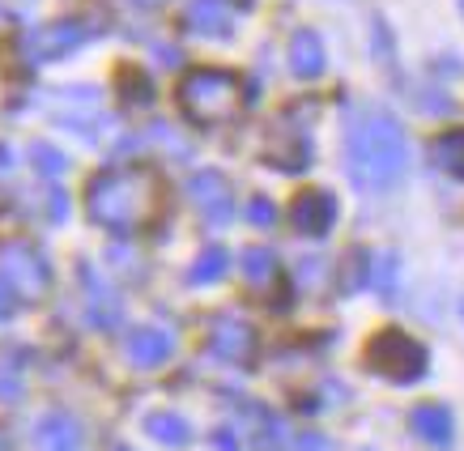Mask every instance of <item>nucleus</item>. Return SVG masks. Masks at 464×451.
<instances>
[{
  "label": "nucleus",
  "instance_id": "obj_1",
  "mask_svg": "<svg viewBox=\"0 0 464 451\" xmlns=\"http://www.w3.org/2000/svg\"><path fill=\"white\" fill-rule=\"evenodd\" d=\"M85 213L111 235H141L154 230L167 213V179L150 162L107 167L90 179Z\"/></svg>",
  "mask_w": 464,
  "mask_h": 451
},
{
  "label": "nucleus",
  "instance_id": "obj_17",
  "mask_svg": "<svg viewBox=\"0 0 464 451\" xmlns=\"http://www.w3.org/2000/svg\"><path fill=\"white\" fill-rule=\"evenodd\" d=\"M430 154H435V167L439 170H448L451 179H464V128L443 132V137L430 145Z\"/></svg>",
  "mask_w": 464,
  "mask_h": 451
},
{
  "label": "nucleus",
  "instance_id": "obj_24",
  "mask_svg": "<svg viewBox=\"0 0 464 451\" xmlns=\"http://www.w3.org/2000/svg\"><path fill=\"white\" fill-rule=\"evenodd\" d=\"M247 217H252L256 226H273V205H268L265 197H256L252 205H247Z\"/></svg>",
  "mask_w": 464,
  "mask_h": 451
},
{
  "label": "nucleus",
  "instance_id": "obj_8",
  "mask_svg": "<svg viewBox=\"0 0 464 451\" xmlns=\"http://www.w3.org/2000/svg\"><path fill=\"white\" fill-rule=\"evenodd\" d=\"M290 222H295L298 235H311V239L328 235L333 222H337V200H333V192H324V187L303 192V197L290 205Z\"/></svg>",
  "mask_w": 464,
  "mask_h": 451
},
{
  "label": "nucleus",
  "instance_id": "obj_3",
  "mask_svg": "<svg viewBox=\"0 0 464 451\" xmlns=\"http://www.w3.org/2000/svg\"><path fill=\"white\" fill-rule=\"evenodd\" d=\"M252 102V90L230 69H192L179 82V107L192 124H230Z\"/></svg>",
  "mask_w": 464,
  "mask_h": 451
},
{
  "label": "nucleus",
  "instance_id": "obj_6",
  "mask_svg": "<svg viewBox=\"0 0 464 451\" xmlns=\"http://www.w3.org/2000/svg\"><path fill=\"white\" fill-rule=\"evenodd\" d=\"M247 5L252 0H192L188 5V26L205 34V39H226V34H235Z\"/></svg>",
  "mask_w": 464,
  "mask_h": 451
},
{
  "label": "nucleus",
  "instance_id": "obj_14",
  "mask_svg": "<svg viewBox=\"0 0 464 451\" xmlns=\"http://www.w3.org/2000/svg\"><path fill=\"white\" fill-rule=\"evenodd\" d=\"M290 69L303 82H315L324 72V43L315 30H298L295 39H290Z\"/></svg>",
  "mask_w": 464,
  "mask_h": 451
},
{
  "label": "nucleus",
  "instance_id": "obj_9",
  "mask_svg": "<svg viewBox=\"0 0 464 451\" xmlns=\"http://www.w3.org/2000/svg\"><path fill=\"white\" fill-rule=\"evenodd\" d=\"M192 200H197V209L205 213L213 226L230 222V213H235V192L226 184V175H218V170L192 175Z\"/></svg>",
  "mask_w": 464,
  "mask_h": 451
},
{
  "label": "nucleus",
  "instance_id": "obj_16",
  "mask_svg": "<svg viewBox=\"0 0 464 451\" xmlns=\"http://www.w3.org/2000/svg\"><path fill=\"white\" fill-rule=\"evenodd\" d=\"M145 430H150V438H158L162 447H188V443H192V426H188V417L167 413V409L150 413V417H145Z\"/></svg>",
  "mask_w": 464,
  "mask_h": 451
},
{
  "label": "nucleus",
  "instance_id": "obj_25",
  "mask_svg": "<svg viewBox=\"0 0 464 451\" xmlns=\"http://www.w3.org/2000/svg\"><path fill=\"white\" fill-rule=\"evenodd\" d=\"M9 311H14V298H9V290H5V285H0V320H5V315H9Z\"/></svg>",
  "mask_w": 464,
  "mask_h": 451
},
{
  "label": "nucleus",
  "instance_id": "obj_26",
  "mask_svg": "<svg viewBox=\"0 0 464 451\" xmlns=\"http://www.w3.org/2000/svg\"><path fill=\"white\" fill-rule=\"evenodd\" d=\"M137 5H158V0H137Z\"/></svg>",
  "mask_w": 464,
  "mask_h": 451
},
{
  "label": "nucleus",
  "instance_id": "obj_11",
  "mask_svg": "<svg viewBox=\"0 0 464 451\" xmlns=\"http://www.w3.org/2000/svg\"><path fill=\"white\" fill-rule=\"evenodd\" d=\"M170 350H175V337L162 332V328H137V332L128 337V345H124L128 362H132V367H141V370L162 367V362L170 358Z\"/></svg>",
  "mask_w": 464,
  "mask_h": 451
},
{
  "label": "nucleus",
  "instance_id": "obj_19",
  "mask_svg": "<svg viewBox=\"0 0 464 451\" xmlns=\"http://www.w3.org/2000/svg\"><path fill=\"white\" fill-rule=\"evenodd\" d=\"M226 268H230V255L222 247H209V252L197 255V264H192V282L197 285H213L218 277H226Z\"/></svg>",
  "mask_w": 464,
  "mask_h": 451
},
{
  "label": "nucleus",
  "instance_id": "obj_18",
  "mask_svg": "<svg viewBox=\"0 0 464 451\" xmlns=\"http://www.w3.org/2000/svg\"><path fill=\"white\" fill-rule=\"evenodd\" d=\"M243 277L252 285H260V290L273 285L277 282V255L268 252V247H247L243 252Z\"/></svg>",
  "mask_w": 464,
  "mask_h": 451
},
{
  "label": "nucleus",
  "instance_id": "obj_23",
  "mask_svg": "<svg viewBox=\"0 0 464 451\" xmlns=\"http://www.w3.org/2000/svg\"><path fill=\"white\" fill-rule=\"evenodd\" d=\"M295 451H337V443L328 435H320V430H307V435H298Z\"/></svg>",
  "mask_w": 464,
  "mask_h": 451
},
{
  "label": "nucleus",
  "instance_id": "obj_7",
  "mask_svg": "<svg viewBox=\"0 0 464 451\" xmlns=\"http://www.w3.org/2000/svg\"><path fill=\"white\" fill-rule=\"evenodd\" d=\"M209 350H213V358H222V362L247 367L256 353L252 324L239 320V315H218V320H213V332H209Z\"/></svg>",
  "mask_w": 464,
  "mask_h": 451
},
{
  "label": "nucleus",
  "instance_id": "obj_10",
  "mask_svg": "<svg viewBox=\"0 0 464 451\" xmlns=\"http://www.w3.org/2000/svg\"><path fill=\"white\" fill-rule=\"evenodd\" d=\"M82 282H85V315H90V324L94 328H120V315H124L120 294L102 282L94 268H82Z\"/></svg>",
  "mask_w": 464,
  "mask_h": 451
},
{
  "label": "nucleus",
  "instance_id": "obj_15",
  "mask_svg": "<svg viewBox=\"0 0 464 451\" xmlns=\"http://www.w3.org/2000/svg\"><path fill=\"white\" fill-rule=\"evenodd\" d=\"M409 422H413L418 438H426L430 447H448L451 443V413L443 405H418L409 413Z\"/></svg>",
  "mask_w": 464,
  "mask_h": 451
},
{
  "label": "nucleus",
  "instance_id": "obj_12",
  "mask_svg": "<svg viewBox=\"0 0 464 451\" xmlns=\"http://www.w3.org/2000/svg\"><path fill=\"white\" fill-rule=\"evenodd\" d=\"M82 39H85V30L77 22H52V26L30 34V52H34V60H56V56H69Z\"/></svg>",
  "mask_w": 464,
  "mask_h": 451
},
{
  "label": "nucleus",
  "instance_id": "obj_13",
  "mask_svg": "<svg viewBox=\"0 0 464 451\" xmlns=\"http://www.w3.org/2000/svg\"><path fill=\"white\" fill-rule=\"evenodd\" d=\"M34 451H82V426L69 413H47L34 430Z\"/></svg>",
  "mask_w": 464,
  "mask_h": 451
},
{
  "label": "nucleus",
  "instance_id": "obj_5",
  "mask_svg": "<svg viewBox=\"0 0 464 451\" xmlns=\"http://www.w3.org/2000/svg\"><path fill=\"white\" fill-rule=\"evenodd\" d=\"M0 273H5V282L14 285L22 298H39L52 282V273H47V260H43L34 247L26 243H9V247H0Z\"/></svg>",
  "mask_w": 464,
  "mask_h": 451
},
{
  "label": "nucleus",
  "instance_id": "obj_4",
  "mask_svg": "<svg viewBox=\"0 0 464 451\" xmlns=\"http://www.w3.org/2000/svg\"><path fill=\"white\" fill-rule=\"evenodd\" d=\"M366 367L392 383H413L426 375V350L401 328H383L380 337L366 345Z\"/></svg>",
  "mask_w": 464,
  "mask_h": 451
},
{
  "label": "nucleus",
  "instance_id": "obj_2",
  "mask_svg": "<svg viewBox=\"0 0 464 451\" xmlns=\"http://www.w3.org/2000/svg\"><path fill=\"white\" fill-rule=\"evenodd\" d=\"M409 167V141L405 128L392 115L366 111L350 124L345 137V170L362 192H388L401 184V175Z\"/></svg>",
  "mask_w": 464,
  "mask_h": 451
},
{
  "label": "nucleus",
  "instance_id": "obj_22",
  "mask_svg": "<svg viewBox=\"0 0 464 451\" xmlns=\"http://www.w3.org/2000/svg\"><path fill=\"white\" fill-rule=\"evenodd\" d=\"M285 435H282V422L277 417H265V426H260V451H282Z\"/></svg>",
  "mask_w": 464,
  "mask_h": 451
},
{
  "label": "nucleus",
  "instance_id": "obj_20",
  "mask_svg": "<svg viewBox=\"0 0 464 451\" xmlns=\"http://www.w3.org/2000/svg\"><path fill=\"white\" fill-rule=\"evenodd\" d=\"M371 285L383 298H396V255H375L371 260Z\"/></svg>",
  "mask_w": 464,
  "mask_h": 451
},
{
  "label": "nucleus",
  "instance_id": "obj_21",
  "mask_svg": "<svg viewBox=\"0 0 464 451\" xmlns=\"http://www.w3.org/2000/svg\"><path fill=\"white\" fill-rule=\"evenodd\" d=\"M30 154H34V167L47 170V175H60V170H64V158H60L52 145H34Z\"/></svg>",
  "mask_w": 464,
  "mask_h": 451
}]
</instances>
